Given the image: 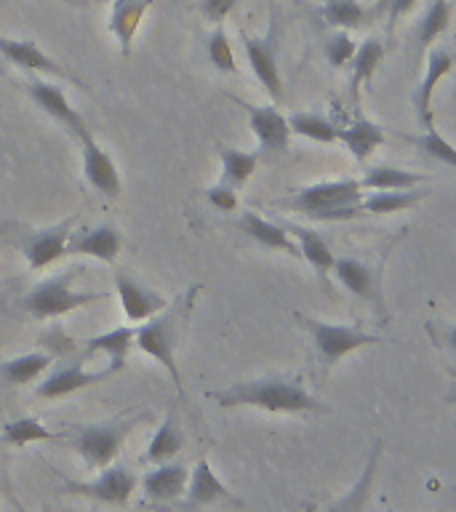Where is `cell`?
Returning a JSON list of instances; mask_svg holds the SVG:
<instances>
[{
  "mask_svg": "<svg viewBox=\"0 0 456 512\" xmlns=\"http://www.w3.org/2000/svg\"><path fill=\"white\" fill-rule=\"evenodd\" d=\"M211 398L222 408L251 406L270 414H328V408L310 390H304L299 379H286V376L235 382L227 390L214 392Z\"/></svg>",
  "mask_w": 456,
  "mask_h": 512,
  "instance_id": "cell-1",
  "label": "cell"
},
{
  "mask_svg": "<svg viewBox=\"0 0 456 512\" xmlns=\"http://www.w3.org/2000/svg\"><path fill=\"white\" fill-rule=\"evenodd\" d=\"M291 211L320 219V222H350L363 216V187L360 179H334L302 187L294 198L286 200Z\"/></svg>",
  "mask_w": 456,
  "mask_h": 512,
  "instance_id": "cell-2",
  "label": "cell"
},
{
  "mask_svg": "<svg viewBox=\"0 0 456 512\" xmlns=\"http://www.w3.org/2000/svg\"><path fill=\"white\" fill-rule=\"evenodd\" d=\"M192 299H195V288L187 296H182L179 302L168 304L166 310L158 312L155 318L139 323L134 342L144 355H150L155 363L166 368L179 395H182V374L176 368V342H179V334H182L184 318L190 315Z\"/></svg>",
  "mask_w": 456,
  "mask_h": 512,
  "instance_id": "cell-3",
  "label": "cell"
},
{
  "mask_svg": "<svg viewBox=\"0 0 456 512\" xmlns=\"http://www.w3.org/2000/svg\"><path fill=\"white\" fill-rule=\"evenodd\" d=\"M142 419V414L134 416H115L107 422H94L75 427V440L72 448L86 462L88 470H104L118 459L120 448L126 443L128 432L134 430V424Z\"/></svg>",
  "mask_w": 456,
  "mask_h": 512,
  "instance_id": "cell-4",
  "label": "cell"
},
{
  "mask_svg": "<svg viewBox=\"0 0 456 512\" xmlns=\"http://www.w3.org/2000/svg\"><path fill=\"white\" fill-rule=\"evenodd\" d=\"M104 299L102 291H75L70 272H59L54 278L40 280L30 294L24 296V312L35 320L62 318L67 312L86 307L91 302Z\"/></svg>",
  "mask_w": 456,
  "mask_h": 512,
  "instance_id": "cell-5",
  "label": "cell"
},
{
  "mask_svg": "<svg viewBox=\"0 0 456 512\" xmlns=\"http://www.w3.org/2000/svg\"><path fill=\"white\" fill-rule=\"evenodd\" d=\"M302 323L310 331L323 371H331L344 355H350L360 347H371V344L382 342L379 336L368 334L358 326H339V323H323V320L315 318H302Z\"/></svg>",
  "mask_w": 456,
  "mask_h": 512,
  "instance_id": "cell-6",
  "label": "cell"
},
{
  "mask_svg": "<svg viewBox=\"0 0 456 512\" xmlns=\"http://www.w3.org/2000/svg\"><path fill=\"white\" fill-rule=\"evenodd\" d=\"M136 488L134 472L126 467L110 464L99 470L94 480H62V491L72 496H86L91 502L102 504H126Z\"/></svg>",
  "mask_w": 456,
  "mask_h": 512,
  "instance_id": "cell-7",
  "label": "cell"
},
{
  "mask_svg": "<svg viewBox=\"0 0 456 512\" xmlns=\"http://www.w3.org/2000/svg\"><path fill=\"white\" fill-rule=\"evenodd\" d=\"M24 88H27V96H30L32 102L38 104L46 115H51L56 123H62L78 142L80 139H86V136H94L86 120H83V115L75 112V107L67 102V96H64L62 88L54 86V83H48V80L43 78H27L24 80Z\"/></svg>",
  "mask_w": 456,
  "mask_h": 512,
  "instance_id": "cell-8",
  "label": "cell"
},
{
  "mask_svg": "<svg viewBox=\"0 0 456 512\" xmlns=\"http://www.w3.org/2000/svg\"><path fill=\"white\" fill-rule=\"evenodd\" d=\"M112 374H118L112 366L104 368V371H86L80 363H67V366L54 368V371L35 387V395L43 400L64 398V395H72V392L83 390V387H94V384L110 379Z\"/></svg>",
  "mask_w": 456,
  "mask_h": 512,
  "instance_id": "cell-9",
  "label": "cell"
},
{
  "mask_svg": "<svg viewBox=\"0 0 456 512\" xmlns=\"http://www.w3.org/2000/svg\"><path fill=\"white\" fill-rule=\"evenodd\" d=\"M115 291H118L120 307L131 326L155 318L158 312L168 307L166 296H160L158 291L142 286L139 280L128 278V275H115Z\"/></svg>",
  "mask_w": 456,
  "mask_h": 512,
  "instance_id": "cell-10",
  "label": "cell"
},
{
  "mask_svg": "<svg viewBox=\"0 0 456 512\" xmlns=\"http://www.w3.org/2000/svg\"><path fill=\"white\" fill-rule=\"evenodd\" d=\"M240 107L246 110L248 126L254 131L256 142L264 152H286L288 142H291V128H288V118H283L278 107H256V104L240 102Z\"/></svg>",
  "mask_w": 456,
  "mask_h": 512,
  "instance_id": "cell-11",
  "label": "cell"
},
{
  "mask_svg": "<svg viewBox=\"0 0 456 512\" xmlns=\"http://www.w3.org/2000/svg\"><path fill=\"white\" fill-rule=\"evenodd\" d=\"M72 219H67L64 224H56V227H48V230L30 232L27 238L22 240L24 259L30 264L32 272L43 270L48 264H54L56 259H62L67 254V240L72 235Z\"/></svg>",
  "mask_w": 456,
  "mask_h": 512,
  "instance_id": "cell-12",
  "label": "cell"
},
{
  "mask_svg": "<svg viewBox=\"0 0 456 512\" xmlns=\"http://www.w3.org/2000/svg\"><path fill=\"white\" fill-rule=\"evenodd\" d=\"M454 67V54L446 51V48H432L427 54V64H424V78L422 83L416 86L414 94V107H416V120L419 126L427 131V128H435L432 123V94H435V86L440 80L446 78L448 72Z\"/></svg>",
  "mask_w": 456,
  "mask_h": 512,
  "instance_id": "cell-13",
  "label": "cell"
},
{
  "mask_svg": "<svg viewBox=\"0 0 456 512\" xmlns=\"http://www.w3.org/2000/svg\"><path fill=\"white\" fill-rule=\"evenodd\" d=\"M243 51H246L248 64H251L256 80L262 83L264 91H267L275 102H280V99H283V78H280L275 40L243 35Z\"/></svg>",
  "mask_w": 456,
  "mask_h": 512,
  "instance_id": "cell-14",
  "label": "cell"
},
{
  "mask_svg": "<svg viewBox=\"0 0 456 512\" xmlns=\"http://www.w3.org/2000/svg\"><path fill=\"white\" fill-rule=\"evenodd\" d=\"M0 56H6L8 62L14 64V67H19V70L38 72V75H54V78H64V80H75L70 72L64 70V67H59L51 56L43 54L32 40H16V38L0 35Z\"/></svg>",
  "mask_w": 456,
  "mask_h": 512,
  "instance_id": "cell-15",
  "label": "cell"
},
{
  "mask_svg": "<svg viewBox=\"0 0 456 512\" xmlns=\"http://www.w3.org/2000/svg\"><path fill=\"white\" fill-rule=\"evenodd\" d=\"M80 147H83V174H86L88 184L102 192V195H107V198H118L120 174L110 155L96 144L94 136L80 139Z\"/></svg>",
  "mask_w": 456,
  "mask_h": 512,
  "instance_id": "cell-16",
  "label": "cell"
},
{
  "mask_svg": "<svg viewBox=\"0 0 456 512\" xmlns=\"http://www.w3.org/2000/svg\"><path fill=\"white\" fill-rule=\"evenodd\" d=\"M120 240L118 230L112 227H94L86 232H72L67 240V254L70 256H94L99 262H115L120 254Z\"/></svg>",
  "mask_w": 456,
  "mask_h": 512,
  "instance_id": "cell-17",
  "label": "cell"
},
{
  "mask_svg": "<svg viewBox=\"0 0 456 512\" xmlns=\"http://www.w3.org/2000/svg\"><path fill=\"white\" fill-rule=\"evenodd\" d=\"M379 456H382V443L376 440L371 454H368V462L363 464L358 480L352 483L347 491H344L336 502H331L323 512H366V504L371 499V491H374V478L376 470H379Z\"/></svg>",
  "mask_w": 456,
  "mask_h": 512,
  "instance_id": "cell-18",
  "label": "cell"
},
{
  "mask_svg": "<svg viewBox=\"0 0 456 512\" xmlns=\"http://www.w3.org/2000/svg\"><path fill=\"white\" fill-rule=\"evenodd\" d=\"M238 230L243 235H248L251 240H256L259 246L272 248V251H283L288 256H302L299 254V246L291 240V235H288L283 224L267 222V219H262L254 211H243L238 216Z\"/></svg>",
  "mask_w": 456,
  "mask_h": 512,
  "instance_id": "cell-19",
  "label": "cell"
},
{
  "mask_svg": "<svg viewBox=\"0 0 456 512\" xmlns=\"http://www.w3.org/2000/svg\"><path fill=\"white\" fill-rule=\"evenodd\" d=\"M187 480H190V470L184 464L166 462L144 475L142 491L152 502H171V499H179L184 494Z\"/></svg>",
  "mask_w": 456,
  "mask_h": 512,
  "instance_id": "cell-20",
  "label": "cell"
},
{
  "mask_svg": "<svg viewBox=\"0 0 456 512\" xmlns=\"http://www.w3.org/2000/svg\"><path fill=\"white\" fill-rule=\"evenodd\" d=\"M184 496H187V507H206V504L214 502H235L230 491H227V486L216 478V472L211 470L208 459H198L195 462V467L190 472V480H187V488H184Z\"/></svg>",
  "mask_w": 456,
  "mask_h": 512,
  "instance_id": "cell-21",
  "label": "cell"
},
{
  "mask_svg": "<svg viewBox=\"0 0 456 512\" xmlns=\"http://www.w3.org/2000/svg\"><path fill=\"white\" fill-rule=\"evenodd\" d=\"M334 275L350 294L360 296V299H366L371 304H379V299H382L376 272L360 259H355V256H339L334 262Z\"/></svg>",
  "mask_w": 456,
  "mask_h": 512,
  "instance_id": "cell-22",
  "label": "cell"
},
{
  "mask_svg": "<svg viewBox=\"0 0 456 512\" xmlns=\"http://www.w3.org/2000/svg\"><path fill=\"white\" fill-rule=\"evenodd\" d=\"M152 0H115L110 11V32L115 35L120 46V54H131V43L136 38V30L142 24L144 14L150 11Z\"/></svg>",
  "mask_w": 456,
  "mask_h": 512,
  "instance_id": "cell-23",
  "label": "cell"
},
{
  "mask_svg": "<svg viewBox=\"0 0 456 512\" xmlns=\"http://www.w3.org/2000/svg\"><path fill=\"white\" fill-rule=\"evenodd\" d=\"M339 142L350 150L352 158L363 163L376 147H382L384 144V131L379 123L363 118L358 112L347 126H339Z\"/></svg>",
  "mask_w": 456,
  "mask_h": 512,
  "instance_id": "cell-24",
  "label": "cell"
},
{
  "mask_svg": "<svg viewBox=\"0 0 456 512\" xmlns=\"http://www.w3.org/2000/svg\"><path fill=\"white\" fill-rule=\"evenodd\" d=\"M283 227H286L288 235H294L296 246H299V254H302V259L310 262L312 270L318 272V278H326L328 272L334 270L336 256L334 251H331V246L323 240V235H318L315 230H307V227L294 222L283 224Z\"/></svg>",
  "mask_w": 456,
  "mask_h": 512,
  "instance_id": "cell-25",
  "label": "cell"
},
{
  "mask_svg": "<svg viewBox=\"0 0 456 512\" xmlns=\"http://www.w3.org/2000/svg\"><path fill=\"white\" fill-rule=\"evenodd\" d=\"M136 328L134 326H120L112 328L107 334H99L94 339H88L86 352L88 355H107L110 358V366L115 371H123L126 366V355L131 352V347H136Z\"/></svg>",
  "mask_w": 456,
  "mask_h": 512,
  "instance_id": "cell-26",
  "label": "cell"
},
{
  "mask_svg": "<svg viewBox=\"0 0 456 512\" xmlns=\"http://www.w3.org/2000/svg\"><path fill=\"white\" fill-rule=\"evenodd\" d=\"M382 59H384L382 40L368 38V40H363L358 48H355V56L350 59L352 96H358L360 88H374L376 67L382 64Z\"/></svg>",
  "mask_w": 456,
  "mask_h": 512,
  "instance_id": "cell-27",
  "label": "cell"
},
{
  "mask_svg": "<svg viewBox=\"0 0 456 512\" xmlns=\"http://www.w3.org/2000/svg\"><path fill=\"white\" fill-rule=\"evenodd\" d=\"M184 446V435H182V427H179V419L176 414H171L163 419V424L158 427V432L152 435L150 446L144 451V462L150 464H166L171 462Z\"/></svg>",
  "mask_w": 456,
  "mask_h": 512,
  "instance_id": "cell-28",
  "label": "cell"
},
{
  "mask_svg": "<svg viewBox=\"0 0 456 512\" xmlns=\"http://www.w3.org/2000/svg\"><path fill=\"white\" fill-rule=\"evenodd\" d=\"M54 358L48 352H30V355H19L6 363H0V379L11 387H22V384L35 382L40 374H46L51 368Z\"/></svg>",
  "mask_w": 456,
  "mask_h": 512,
  "instance_id": "cell-29",
  "label": "cell"
},
{
  "mask_svg": "<svg viewBox=\"0 0 456 512\" xmlns=\"http://www.w3.org/2000/svg\"><path fill=\"white\" fill-rule=\"evenodd\" d=\"M427 182V176L416 174V171H406V168L395 166H374L368 168L366 176L360 179L363 190H416V184Z\"/></svg>",
  "mask_w": 456,
  "mask_h": 512,
  "instance_id": "cell-30",
  "label": "cell"
},
{
  "mask_svg": "<svg viewBox=\"0 0 456 512\" xmlns=\"http://www.w3.org/2000/svg\"><path fill=\"white\" fill-rule=\"evenodd\" d=\"M288 128H291V134L312 139V142H339V126H336L334 120H328L326 115H320V112H294V115L288 118Z\"/></svg>",
  "mask_w": 456,
  "mask_h": 512,
  "instance_id": "cell-31",
  "label": "cell"
},
{
  "mask_svg": "<svg viewBox=\"0 0 456 512\" xmlns=\"http://www.w3.org/2000/svg\"><path fill=\"white\" fill-rule=\"evenodd\" d=\"M424 198H427V192H416V190L371 192L368 198H363V214H374V216L400 214V211L414 208L416 203Z\"/></svg>",
  "mask_w": 456,
  "mask_h": 512,
  "instance_id": "cell-32",
  "label": "cell"
},
{
  "mask_svg": "<svg viewBox=\"0 0 456 512\" xmlns=\"http://www.w3.org/2000/svg\"><path fill=\"white\" fill-rule=\"evenodd\" d=\"M219 158H222V184H230L232 190H240L259 166L256 152L232 150V147H219Z\"/></svg>",
  "mask_w": 456,
  "mask_h": 512,
  "instance_id": "cell-33",
  "label": "cell"
},
{
  "mask_svg": "<svg viewBox=\"0 0 456 512\" xmlns=\"http://www.w3.org/2000/svg\"><path fill=\"white\" fill-rule=\"evenodd\" d=\"M323 22L328 27H336V30H360L366 27V8L360 6V0H326V6L320 11Z\"/></svg>",
  "mask_w": 456,
  "mask_h": 512,
  "instance_id": "cell-34",
  "label": "cell"
},
{
  "mask_svg": "<svg viewBox=\"0 0 456 512\" xmlns=\"http://www.w3.org/2000/svg\"><path fill=\"white\" fill-rule=\"evenodd\" d=\"M448 27H451V3L448 0H432L422 19H419V27H416L419 48H430Z\"/></svg>",
  "mask_w": 456,
  "mask_h": 512,
  "instance_id": "cell-35",
  "label": "cell"
},
{
  "mask_svg": "<svg viewBox=\"0 0 456 512\" xmlns=\"http://www.w3.org/2000/svg\"><path fill=\"white\" fill-rule=\"evenodd\" d=\"M0 438L8 446H27V443H38V440H51L56 438L54 432L48 430L46 424L35 419V416H22V419H14V422L3 424V432Z\"/></svg>",
  "mask_w": 456,
  "mask_h": 512,
  "instance_id": "cell-36",
  "label": "cell"
},
{
  "mask_svg": "<svg viewBox=\"0 0 456 512\" xmlns=\"http://www.w3.org/2000/svg\"><path fill=\"white\" fill-rule=\"evenodd\" d=\"M406 142L416 144L419 150H424V155H430L432 160H438L443 166L456 168V147L448 142L446 136L438 134V128H427L424 134L419 136H403Z\"/></svg>",
  "mask_w": 456,
  "mask_h": 512,
  "instance_id": "cell-37",
  "label": "cell"
},
{
  "mask_svg": "<svg viewBox=\"0 0 456 512\" xmlns=\"http://www.w3.org/2000/svg\"><path fill=\"white\" fill-rule=\"evenodd\" d=\"M208 59L214 64L219 72H235V54H232L230 38H227V32H224L222 24H216L214 32H211V38H208Z\"/></svg>",
  "mask_w": 456,
  "mask_h": 512,
  "instance_id": "cell-38",
  "label": "cell"
},
{
  "mask_svg": "<svg viewBox=\"0 0 456 512\" xmlns=\"http://www.w3.org/2000/svg\"><path fill=\"white\" fill-rule=\"evenodd\" d=\"M355 40H352L350 32H334L331 38L326 40V59L334 70H342L344 64H350V59L355 56Z\"/></svg>",
  "mask_w": 456,
  "mask_h": 512,
  "instance_id": "cell-39",
  "label": "cell"
},
{
  "mask_svg": "<svg viewBox=\"0 0 456 512\" xmlns=\"http://www.w3.org/2000/svg\"><path fill=\"white\" fill-rule=\"evenodd\" d=\"M40 347H43V352H48L51 358H64V355H72L78 344L72 342L62 328L54 326L51 331H46V334L40 336Z\"/></svg>",
  "mask_w": 456,
  "mask_h": 512,
  "instance_id": "cell-40",
  "label": "cell"
},
{
  "mask_svg": "<svg viewBox=\"0 0 456 512\" xmlns=\"http://www.w3.org/2000/svg\"><path fill=\"white\" fill-rule=\"evenodd\" d=\"M208 203L214 208H219V211H235L238 208V192L232 190L230 184H216V187H211V190L206 192Z\"/></svg>",
  "mask_w": 456,
  "mask_h": 512,
  "instance_id": "cell-41",
  "label": "cell"
},
{
  "mask_svg": "<svg viewBox=\"0 0 456 512\" xmlns=\"http://www.w3.org/2000/svg\"><path fill=\"white\" fill-rule=\"evenodd\" d=\"M235 6L238 0H200V14L206 16L208 22L222 24Z\"/></svg>",
  "mask_w": 456,
  "mask_h": 512,
  "instance_id": "cell-42",
  "label": "cell"
},
{
  "mask_svg": "<svg viewBox=\"0 0 456 512\" xmlns=\"http://www.w3.org/2000/svg\"><path fill=\"white\" fill-rule=\"evenodd\" d=\"M387 3V19H390V27H395V22H400L403 16L416 6V0H384Z\"/></svg>",
  "mask_w": 456,
  "mask_h": 512,
  "instance_id": "cell-43",
  "label": "cell"
},
{
  "mask_svg": "<svg viewBox=\"0 0 456 512\" xmlns=\"http://www.w3.org/2000/svg\"><path fill=\"white\" fill-rule=\"evenodd\" d=\"M446 339H448V344H451V350L456 352V326H451V328H448Z\"/></svg>",
  "mask_w": 456,
  "mask_h": 512,
  "instance_id": "cell-44",
  "label": "cell"
},
{
  "mask_svg": "<svg viewBox=\"0 0 456 512\" xmlns=\"http://www.w3.org/2000/svg\"><path fill=\"white\" fill-rule=\"evenodd\" d=\"M446 400H448V403H456V384H454V387H451V392H448V395H446Z\"/></svg>",
  "mask_w": 456,
  "mask_h": 512,
  "instance_id": "cell-45",
  "label": "cell"
},
{
  "mask_svg": "<svg viewBox=\"0 0 456 512\" xmlns=\"http://www.w3.org/2000/svg\"><path fill=\"white\" fill-rule=\"evenodd\" d=\"M22 512H24V510H22Z\"/></svg>",
  "mask_w": 456,
  "mask_h": 512,
  "instance_id": "cell-46",
  "label": "cell"
}]
</instances>
